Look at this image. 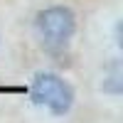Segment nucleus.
Instances as JSON below:
<instances>
[{
    "label": "nucleus",
    "instance_id": "1",
    "mask_svg": "<svg viewBox=\"0 0 123 123\" xmlns=\"http://www.w3.org/2000/svg\"><path fill=\"white\" fill-rule=\"evenodd\" d=\"M35 32L37 39L42 42L44 49L49 52H62L71 44L76 32V15L67 5H52L39 10L35 17Z\"/></svg>",
    "mask_w": 123,
    "mask_h": 123
},
{
    "label": "nucleus",
    "instance_id": "2",
    "mask_svg": "<svg viewBox=\"0 0 123 123\" xmlns=\"http://www.w3.org/2000/svg\"><path fill=\"white\" fill-rule=\"evenodd\" d=\"M32 101L54 116H64L74 104V91L57 74H37L32 81Z\"/></svg>",
    "mask_w": 123,
    "mask_h": 123
}]
</instances>
